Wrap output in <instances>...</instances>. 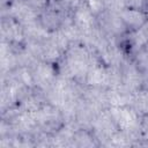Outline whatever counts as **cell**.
<instances>
[{"mask_svg":"<svg viewBox=\"0 0 148 148\" xmlns=\"http://www.w3.org/2000/svg\"><path fill=\"white\" fill-rule=\"evenodd\" d=\"M83 3L89 8V10L98 17L105 12V2L104 0H83Z\"/></svg>","mask_w":148,"mask_h":148,"instance_id":"ba28073f","label":"cell"},{"mask_svg":"<svg viewBox=\"0 0 148 148\" xmlns=\"http://www.w3.org/2000/svg\"><path fill=\"white\" fill-rule=\"evenodd\" d=\"M131 59L141 72H143L145 74H148V51L142 49L136 53H134L131 57Z\"/></svg>","mask_w":148,"mask_h":148,"instance_id":"52a82bcc","label":"cell"},{"mask_svg":"<svg viewBox=\"0 0 148 148\" xmlns=\"http://www.w3.org/2000/svg\"><path fill=\"white\" fill-rule=\"evenodd\" d=\"M105 2V10L112 13H119L121 9L125 8L124 0H104Z\"/></svg>","mask_w":148,"mask_h":148,"instance_id":"30bf717a","label":"cell"},{"mask_svg":"<svg viewBox=\"0 0 148 148\" xmlns=\"http://www.w3.org/2000/svg\"><path fill=\"white\" fill-rule=\"evenodd\" d=\"M143 50H146V51H148V42H147V44L145 45V47H143Z\"/></svg>","mask_w":148,"mask_h":148,"instance_id":"4fadbf2b","label":"cell"},{"mask_svg":"<svg viewBox=\"0 0 148 148\" xmlns=\"http://www.w3.org/2000/svg\"><path fill=\"white\" fill-rule=\"evenodd\" d=\"M145 14H146V16H147V21H148V6H146V8H145Z\"/></svg>","mask_w":148,"mask_h":148,"instance_id":"7c38bea8","label":"cell"},{"mask_svg":"<svg viewBox=\"0 0 148 148\" xmlns=\"http://www.w3.org/2000/svg\"><path fill=\"white\" fill-rule=\"evenodd\" d=\"M124 2H125V7H127V8L141 9V10H145V8H146L145 0H124Z\"/></svg>","mask_w":148,"mask_h":148,"instance_id":"8fae6325","label":"cell"},{"mask_svg":"<svg viewBox=\"0 0 148 148\" xmlns=\"http://www.w3.org/2000/svg\"><path fill=\"white\" fill-rule=\"evenodd\" d=\"M1 37L2 40L15 45H25L27 42L23 24L12 16H2Z\"/></svg>","mask_w":148,"mask_h":148,"instance_id":"5b68a950","label":"cell"},{"mask_svg":"<svg viewBox=\"0 0 148 148\" xmlns=\"http://www.w3.org/2000/svg\"><path fill=\"white\" fill-rule=\"evenodd\" d=\"M71 20L72 23L80 30L83 37H90L98 28L97 17L89 10V8L84 3L72 12Z\"/></svg>","mask_w":148,"mask_h":148,"instance_id":"277c9868","label":"cell"},{"mask_svg":"<svg viewBox=\"0 0 148 148\" xmlns=\"http://www.w3.org/2000/svg\"><path fill=\"white\" fill-rule=\"evenodd\" d=\"M106 110L112 121L114 123L117 130L132 135L140 145V126L142 116L132 105L110 106L106 108Z\"/></svg>","mask_w":148,"mask_h":148,"instance_id":"7a4b0ae2","label":"cell"},{"mask_svg":"<svg viewBox=\"0 0 148 148\" xmlns=\"http://www.w3.org/2000/svg\"><path fill=\"white\" fill-rule=\"evenodd\" d=\"M110 65L104 62L99 54L96 53V57L86 75L83 84L91 89H108L110 87Z\"/></svg>","mask_w":148,"mask_h":148,"instance_id":"3957f363","label":"cell"},{"mask_svg":"<svg viewBox=\"0 0 148 148\" xmlns=\"http://www.w3.org/2000/svg\"><path fill=\"white\" fill-rule=\"evenodd\" d=\"M140 145L148 146V114H143L141 117V126H140Z\"/></svg>","mask_w":148,"mask_h":148,"instance_id":"9c48e42d","label":"cell"},{"mask_svg":"<svg viewBox=\"0 0 148 148\" xmlns=\"http://www.w3.org/2000/svg\"><path fill=\"white\" fill-rule=\"evenodd\" d=\"M96 53V50L84 40L72 42L56 64L58 75L77 83H83Z\"/></svg>","mask_w":148,"mask_h":148,"instance_id":"6da1fadb","label":"cell"},{"mask_svg":"<svg viewBox=\"0 0 148 148\" xmlns=\"http://www.w3.org/2000/svg\"><path fill=\"white\" fill-rule=\"evenodd\" d=\"M146 1V6H148V0H145Z\"/></svg>","mask_w":148,"mask_h":148,"instance_id":"5bb4252c","label":"cell"},{"mask_svg":"<svg viewBox=\"0 0 148 148\" xmlns=\"http://www.w3.org/2000/svg\"><path fill=\"white\" fill-rule=\"evenodd\" d=\"M118 14H119V17L123 21L125 28L127 29V32L138 29L145 22H147V16L145 14V10H141V9L125 7Z\"/></svg>","mask_w":148,"mask_h":148,"instance_id":"8992f818","label":"cell"}]
</instances>
